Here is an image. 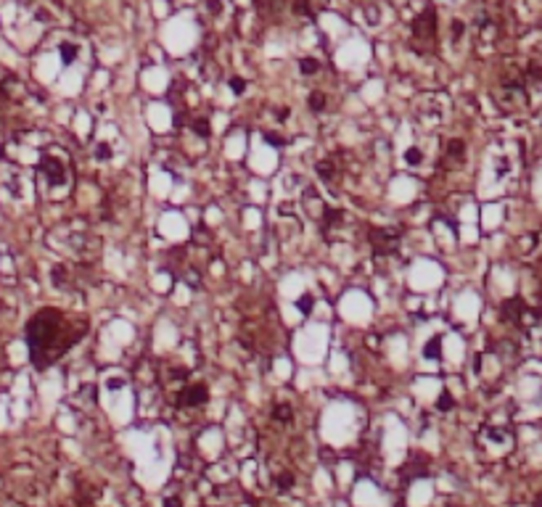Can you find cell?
Segmentation results:
<instances>
[{
	"mask_svg": "<svg viewBox=\"0 0 542 507\" xmlns=\"http://www.w3.org/2000/svg\"><path fill=\"white\" fill-rule=\"evenodd\" d=\"M40 172L48 177L50 185H61L66 177V169H64V161H58L56 156H43L40 159Z\"/></svg>",
	"mask_w": 542,
	"mask_h": 507,
	"instance_id": "7a4b0ae2",
	"label": "cell"
},
{
	"mask_svg": "<svg viewBox=\"0 0 542 507\" xmlns=\"http://www.w3.org/2000/svg\"><path fill=\"white\" fill-rule=\"evenodd\" d=\"M209 8L217 13V11H220V3H217V0H209Z\"/></svg>",
	"mask_w": 542,
	"mask_h": 507,
	"instance_id": "f1b7e54d",
	"label": "cell"
},
{
	"mask_svg": "<svg viewBox=\"0 0 542 507\" xmlns=\"http://www.w3.org/2000/svg\"><path fill=\"white\" fill-rule=\"evenodd\" d=\"M119 386H125V380H122V378H111L109 380V388H119Z\"/></svg>",
	"mask_w": 542,
	"mask_h": 507,
	"instance_id": "4316f807",
	"label": "cell"
},
{
	"mask_svg": "<svg viewBox=\"0 0 542 507\" xmlns=\"http://www.w3.org/2000/svg\"><path fill=\"white\" fill-rule=\"evenodd\" d=\"M502 309H505L508 320H516V322H518V317H524V304H521V298H510V301L502 304Z\"/></svg>",
	"mask_w": 542,
	"mask_h": 507,
	"instance_id": "8992f818",
	"label": "cell"
},
{
	"mask_svg": "<svg viewBox=\"0 0 542 507\" xmlns=\"http://www.w3.org/2000/svg\"><path fill=\"white\" fill-rule=\"evenodd\" d=\"M299 72H302L304 77L317 74V72H320V61H317V58H302V61H299Z\"/></svg>",
	"mask_w": 542,
	"mask_h": 507,
	"instance_id": "30bf717a",
	"label": "cell"
},
{
	"mask_svg": "<svg viewBox=\"0 0 542 507\" xmlns=\"http://www.w3.org/2000/svg\"><path fill=\"white\" fill-rule=\"evenodd\" d=\"M452 407H455L452 396H450L447 391H442V394H439V399H437V410H442V412H450Z\"/></svg>",
	"mask_w": 542,
	"mask_h": 507,
	"instance_id": "5bb4252c",
	"label": "cell"
},
{
	"mask_svg": "<svg viewBox=\"0 0 542 507\" xmlns=\"http://www.w3.org/2000/svg\"><path fill=\"white\" fill-rule=\"evenodd\" d=\"M413 32H415V37H423V40L434 37V32H437V13H434V8H426L421 16L415 19Z\"/></svg>",
	"mask_w": 542,
	"mask_h": 507,
	"instance_id": "3957f363",
	"label": "cell"
},
{
	"mask_svg": "<svg viewBox=\"0 0 542 507\" xmlns=\"http://www.w3.org/2000/svg\"><path fill=\"white\" fill-rule=\"evenodd\" d=\"M193 132H196L198 137H209V132H212V129H209V122H207V119H196V122H193Z\"/></svg>",
	"mask_w": 542,
	"mask_h": 507,
	"instance_id": "9a60e30c",
	"label": "cell"
},
{
	"mask_svg": "<svg viewBox=\"0 0 542 507\" xmlns=\"http://www.w3.org/2000/svg\"><path fill=\"white\" fill-rule=\"evenodd\" d=\"M272 415H275L278 420H291V418H294V412H291V407H288V404H278Z\"/></svg>",
	"mask_w": 542,
	"mask_h": 507,
	"instance_id": "e0dca14e",
	"label": "cell"
},
{
	"mask_svg": "<svg viewBox=\"0 0 542 507\" xmlns=\"http://www.w3.org/2000/svg\"><path fill=\"white\" fill-rule=\"evenodd\" d=\"M275 117H278V119H286V117H288V109H278Z\"/></svg>",
	"mask_w": 542,
	"mask_h": 507,
	"instance_id": "83f0119b",
	"label": "cell"
},
{
	"mask_svg": "<svg viewBox=\"0 0 542 507\" xmlns=\"http://www.w3.org/2000/svg\"><path fill=\"white\" fill-rule=\"evenodd\" d=\"M207 396H209L207 388L198 386V383H193V386H188V388L180 394V404H185V407H198V404L207 402Z\"/></svg>",
	"mask_w": 542,
	"mask_h": 507,
	"instance_id": "277c9868",
	"label": "cell"
},
{
	"mask_svg": "<svg viewBox=\"0 0 542 507\" xmlns=\"http://www.w3.org/2000/svg\"><path fill=\"white\" fill-rule=\"evenodd\" d=\"M164 507H180V497H167V499H164Z\"/></svg>",
	"mask_w": 542,
	"mask_h": 507,
	"instance_id": "484cf974",
	"label": "cell"
},
{
	"mask_svg": "<svg viewBox=\"0 0 542 507\" xmlns=\"http://www.w3.org/2000/svg\"><path fill=\"white\" fill-rule=\"evenodd\" d=\"M95 159H98V161H109V159H111V148H109L106 143H98V145H95Z\"/></svg>",
	"mask_w": 542,
	"mask_h": 507,
	"instance_id": "ac0fdd59",
	"label": "cell"
},
{
	"mask_svg": "<svg viewBox=\"0 0 542 507\" xmlns=\"http://www.w3.org/2000/svg\"><path fill=\"white\" fill-rule=\"evenodd\" d=\"M463 32H465V24H463L460 19H455V21H452V37L457 40V37H463Z\"/></svg>",
	"mask_w": 542,
	"mask_h": 507,
	"instance_id": "cb8c5ba5",
	"label": "cell"
},
{
	"mask_svg": "<svg viewBox=\"0 0 542 507\" xmlns=\"http://www.w3.org/2000/svg\"><path fill=\"white\" fill-rule=\"evenodd\" d=\"M317 177L323 182H333L336 180V167L331 164V161H320L317 164Z\"/></svg>",
	"mask_w": 542,
	"mask_h": 507,
	"instance_id": "9c48e42d",
	"label": "cell"
},
{
	"mask_svg": "<svg viewBox=\"0 0 542 507\" xmlns=\"http://www.w3.org/2000/svg\"><path fill=\"white\" fill-rule=\"evenodd\" d=\"M265 140L270 143V145H275V148H280V145L286 143V140H283V137H280L278 132H265Z\"/></svg>",
	"mask_w": 542,
	"mask_h": 507,
	"instance_id": "7402d4cb",
	"label": "cell"
},
{
	"mask_svg": "<svg viewBox=\"0 0 542 507\" xmlns=\"http://www.w3.org/2000/svg\"><path fill=\"white\" fill-rule=\"evenodd\" d=\"M227 84H230V90L235 95H243V90H246V82H243L241 77H230V82H227Z\"/></svg>",
	"mask_w": 542,
	"mask_h": 507,
	"instance_id": "d6986e66",
	"label": "cell"
},
{
	"mask_svg": "<svg viewBox=\"0 0 542 507\" xmlns=\"http://www.w3.org/2000/svg\"><path fill=\"white\" fill-rule=\"evenodd\" d=\"M405 161H407V164H421V161H423V153L418 151V148H407V151H405Z\"/></svg>",
	"mask_w": 542,
	"mask_h": 507,
	"instance_id": "2e32d148",
	"label": "cell"
},
{
	"mask_svg": "<svg viewBox=\"0 0 542 507\" xmlns=\"http://www.w3.org/2000/svg\"><path fill=\"white\" fill-rule=\"evenodd\" d=\"M339 222H341V211H333V209L325 211V227H333V225H339Z\"/></svg>",
	"mask_w": 542,
	"mask_h": 507,
	"instance_id": "44dd1931",
	"label": "cell"
},
{
	"mask_svg": "<svg viewBox=\"0 0 542 507\" xmlns=\"http://www.w3.org/2000/svg\"><path fill=\"white\" fill-rule=\"evenodd\" d=\"M307 106L315 114H320V111H325V106H328V98H325V93H320V90H315V93H310V98H307Z\"/></svg>",
	"mask_w": 542,
	"mask_h": 507,
	"instance_id": "52a82bcc",
	"label": "cell"
},
{
	"mask_svg": "<svg viewBox=\"0 0 542 507\" xmlns=\"http://www.w3.org/2000/svg\"><path fill=\"white\" fill-rule=\"evenodd\" d=\"M310 306H312V296L299 298V309H302V312H310Z\"/></svg>",
	"mask_w": 542,
	"mask_h": 507,
	"instance_id": "d4e9b609",
	"label": "cell"
},
{
	"mask_svg": "<svg viewBox=\"0 0 542 507\" xmlns=\"http://www.w3.org/2000/svg\"><path fill=\"white\" fill-rule=\"evenodd\" d=\"M50 280H53V286H58V288H64L66 283H69V270H66L64 264H58V267H53V272H50Z\"/></svg>",
	"mask_w": 542,
	"mask_h": 507,
	"instance_id": "ba28073f",
	"label": "cell"
},
{
	"mask_svg": "<svg viewBox=\"0 0 542 507\" xmlns=\"http://www.w3.org/2000/svg\"><path fill=\"white\" fill-rule=\"evenodd\" d=\"M397 241H400V233H397V230H373V243H376L381 251H389Z\"/></svg>",
	"mask_w": 542,
	"mask_h": 507,
	"instance_id": "5b68a950",
	"label": "cell"
},
{
	"mask_svg": "<svg viewBox=\"0 0 542 507\" xmlns=\"http://www.w3.org/2000/svg\"><path fill=\"white\" fill-rule=\"evenodd\" d=\"M439 351H442V343H439V338H431L429 343L423 346V354L429 357V359H439Z\"/></svg>",
	"mask_w": 542,
	"mask_h": 507,
	"instance_id": "7c38bea8",
	"label": "cell"
},
{
	"mask_svg": "<svg viewBox=\"0 0 542 507\" xmlns=\"http://www.w3.org/2000/svg\"><path fill=\"white\" fill-rule=\"evenodd\" d=\"M294 11L304 16V13H310V3H307V0H294Z\"/></svg>",
	"mask_w": 542,
	"mask_h": 507,
	"instance_id": "603a6c76",
	"label": "cell"
},
{
	"mask_svg": "<svg viewBox=\"0 0 542 507\" xmlns=\"http://www.w3.org/2000/svg\"><path fill=\"white\" fill-rule=\"evenodd\" d=\"M278 486H280V491H288L294 486V475L291 473H280L278 475Z\"/></svg>",
	"mask_w": 542,
	"mask_h": 507,
	"instance_id": "ffe728a7",
	"label": "cell"
},
{
	"mask_svg": "<svg viewBox=\"0 0 542 507\" xmlns=\"http://www.w3.org/2000/svg\"><path fill=\"white\" fill-rule=\"evenodd\" d=\"M447 153H450L455 161H460V159L465 156V143L457 140V137H455V140H450V143H447Z\"/></svg>",
	"mask_w": 542,
	"mask_h": 507,
	"instance_id": "8fae6325",
	"label": "cell"
},
{
	"mask_svg": "<svg viewBox=\"0 0 542 507\" xmlns=\"http://www.w3.org/2000/svg\"><path fill=\"white\" fill-rule=\"evenodd\" d=\"M61 325H64V314H61L58 309H43L29 320L27 341H29V349H32L35 367L50 365V357L56 354V351H64L58 346Z\"/></svg>",
	"mask_w": 542,
	"mask_h": 507,
	"instance_id": "6da1fadb",
	"label": "cell"
},
{
	"mask_svg": "<svg viewBox=\"0 0 542 507\" xmlns=\"http://www.w3.org/2000/svg\"><path fill=\"white\" fill-rule=\"evenodd\" d=\"M58 53H61V58H64V64H72V61L77 58V48H74V45H69V42L61 45Z\"/></svg>",
	"mask_w": 542,
	"mask_h": 507,
	"instance_id": "4fadbf2b",
	"label": "cell"
}]
</instances>
